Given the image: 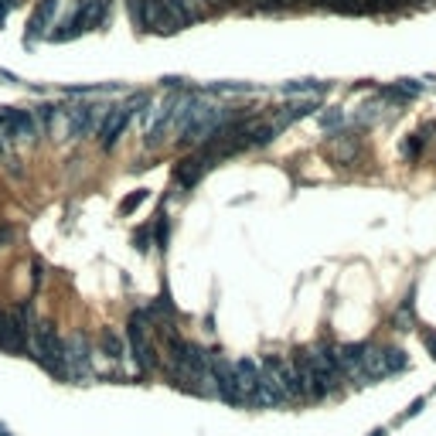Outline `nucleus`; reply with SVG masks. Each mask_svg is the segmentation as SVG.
Here are the masks:
<instances>
[{
    "label": "nucleus",
    "instance_id": "obj_7",
    "mask_svg": "<svg viewBox=\"0 0 436 436\" xmlns=\"http://www.w3.org/2000/svg\"><path fill=\"white\" fill-rule=\"evenodd\" d=\"M27 341L31 334L24 328H17V321L10 314L0 310V351H10V354H24L27 351Z\"/></svg>",
    "mask_w": 436,
    "mask_h": 436
},
{
    "label": "nucleus",
    "instance_id": "obj_23",
    "mask_svg": "<svg viewBox=\"0 0 436 436\" xmlns=\"http://www.w3.org/2000/svg\"><path fill=\"white\" fill-rule=\"evenodd\" d=\"M205 3H218V0H205Z\"/></svg>",
    "mask_w": 436,
    "mask_h": 436
},
{
    "label": "nucleus",
    "instance_id": "obj_22",
    "mask_svg": "<svg viewBox=\"0 0 436 436\" xmlns=\"http://www.w3.org/2000/svg\"><path fill=\"white\" fill-rule=\"evenodd\" d=\"M0 436H10V433H7V430H3V426H0Z\"/></svg>",
    "mask_w": 436,
    "mask_h": 436
},
{
    "label": "nucleus",
    "instance_id": "obj_15",
    "mask_svg": "<svg viewBox=\"0 0 436 436\" xmlns=\"http://www.w3.org/2000/svg\"><path fill=\"white\" fill-rule=\"evenodd\" d=\"M144 201H147V191L140 187V191H133V194H126V198L119 201V211H123V215H130V211H133V208H140Z\"/></svg>",
    "mask_w": 436,
    "mask_h": 436
},
{
    "label": "nucleus",
    "instance_id": "obj_3",
    "mask_svg": "<svg viewBox=\"0 0 436 436\" xmlns=\"http://www.w3.org/2000/svg\"><path fill=\"white\" fill-rule=\"evenodd\" d=\"M65 365H69V378H89L92 375V351H89L86 334L65 338Z\"/></svg>",
    "mask_w": 436,
    "mask_h": 436
},
{
    "label": "nucleus",
    "instance_id": "obj_13",
    "mask_svg": "<svg viewBox=\"0 0 436 436\" xmlns=\"http://www.w3.org/2000/svg\"><path fill=\"white\" fill-rule=\"evenodd\" d=\"M426 140H430V137H426L423 130H420V133H413V137H409V140L402 144V154H406L409 161H413V157H420V150L426 147Z\"/></svg>",
    "mask_w": 436,
    "mask_h": 436
},
{
    "label": "nucleus",
    "instance_id": "obj_8",
    "mask_svg": "<svg viewBox=\"0 0 436 436\" xmlns=\"http://www.w3.org/2000/svg\"><path fill=\"white\" fill-rule=\"evenodd\" d=\"M358 154H361V140L351 137V133H338V137L328 140V157H331L338 168H351V164L358 161Z\"/></svg>",
    "mask_w": 436,
    "mask_h": 436
},
{
    "label": "nucleus",
    "instance_id": "obj_11",
    "mask_svg": "<svg viewBox=\"0 0 436 436\" xmlns=\"http://www.w3.org/2000/svg\"><path fill=\"white\" fill-rule=\"evenodd\" d=\"M102 354H106L109 361H119V358L126 354L123 338H119V334H113V331H106V334H102Z\"/></svg>",
    "mask_w": 436,
    "mask_h": 436
},
{
    "label": "nucleus",
    "instance_id": "obj_14",
    "mask_svg": "<svg viewBox=\"0 0 436 436\" xmlns=\"http://www.w3.org/2000/svg\"><path fill=\"white\" fill-rule=\"evenodd\" d=\"M150 229H154V242L164 249V246H168V211H164V208L157 211V222H154Z\"/></svg>",
    "mask_w": 436,
    "mask_h": 436
},
{
    "label": "nucleus",
    "instance_id": "obj_21",
    "mask_svg": "<svg viewBox=\"0 0 436 436\" xmlns=\"http://www.w3.org/2000/svg\"><path fill=\"white\" fill-rule=\"evenodd\" d=\"M7 144H10V137H7V130L0 126V157H3V150H7Z\"/></svg>",
    "mask_w": 436,
    "mask_h": 436
},
{
    "label": "nucleus",
    "instance_id": "obj_5",
    "mask_svg": "<svg viewBox=\"0 0 436 436\" xmlns=\"http://www.w3.org/2000/svg\"><path fill=\"white\" fill-rule=\"evenodd\" d=\"M232 378H236V392H239V406L249 402L256 382H260V361L253 358H242V361H232Z\"/></svg>",
    "mask_w": 436,
    "mask_h": 436
},
{
    "label": "nucleus",
    "instance_id": "obj_4",
    "mask_svg": "<svg viewBox=\"0 0 436 436\" xmlns=\"http://www.w3.org/2000/svg\"><path fill=\"white\" fill-rule=\"evenodd\" d=\"M130 109L126 106H113L106 116H102V123H99V147L102 150H109V147H116V140L123 137V130H126V123H130Z\"/></svg>",
    "mask_w": 436,
    "mask_h": 436
},
{
    "label": "nucleus",
    "instance_id": "obj_17",
    "mask_svg": "<svg viewBox=\"0 0 436 436\" xmlns=\"http://www.w3.org/2000/svg\"><path fill=\"white\" fill-rule=\"evenodd\" d=\"M321 126H324V130H338V126H345V113H341V109H328V113H321Z\"/></svg>",
    "mask_w": 436,
    "mask_h": 436
},
{
    "label": "nucleus",
    "instance_id": "obj_6",
    "mask_svg": "<svg viewBox=\"0 0 436 436\" xmlns=\"http://www.w3.org/2000/svg\"><path fill=\"white\" fill-rule=\"evenodd\" d=\"M58 14V0H38V7L31 10V21H27V34L24 41H38V38H48V27Z\"/></svg>",
    "mask_w": 436,
    "mask_h": 436
},
{
    "label": "nucleus",
    "instance_id": "obj_1",
    "mask_svg": "<svg viewBox=\"0 0 436 436\" xmlns=\"http://www.w3.org/2000/svg\"><path fill=\"white\" fill-rule=\"evenodd\" d=\"M27 351L31 358L55 378L69 382V365H65V338H58L55 324L48 321H38L34 331H31V341H27Z\"/></svg>",
    "mask_w": 436,
    "mask_h": 436
},
{
    "label": "nucleus",
    "instance_id": "obj_20",
    "mask_svg": "<svg viewBox=\"0 0 436 436\" xmlns=\"http://www.w3.org/2000/svg\"><path fill=\"white\" fill-rule=\"evenodd\" d=\"M10 239H14V229H10V225H3V229H0V246H7Z\"/></svg>",
    "mask_w": 436,
    "mask_h": 436
},
{
    "label": "nucleus",
    "instance_id": "obj_18",
    "mask_svg": "<svg viewBox=\"0 0 436 436\" xmlns=\"http://www.w3.org/2000/svg\"><path fill=\"white\" fill-rule=\"evenodd\" d=\"M14 7H17V0H0V24L7 21V14H10Z\"/></svg>",
    "mask_w": 436,
    "mask_h": 436
},
{
    "label": "nucleus",
    "instance_id": "obj_2",
    "mask_svg": "<svg viewBox=\"0 0 436 436\" xmlns=\"http://www.w3.org/2000/svg\"><path fill=\"white\" fill-rule=\"evenodd\" d=\"M218 164V154H215V147H198L191 157H184L181 164L174 168V181L181 187H194L201 177L208 174L211 168Z\"/></svg>",
    "mask_w": 436,
    "mask_h": 436
},
{
    "label": "nucleus",
    "instance_id": "obj_19",
    "mask_svg": "<svg viewBox=\"0 0 436 436\" xmlns=\"http://www.w3.org/2000/svg\"><path fill=\"white\" fill-rule=\"evenodd\" d=\"M423 341H426V348H430V354L436 358V331H423Z\"/></svg>",
    "mask_w": 436,
    "mask_h": 436
},
{
    "label": "nucleus",
    "instance_id": "obj_16",
    "mask_svg": "<svg viewBox=\"0 0 436 436\" xmlns=\"http://www.w3.org/2000/svg\"><path fill=\"white\" fill-rule=\"evenodd\" d=\"M150 242H154V229H150V225H144L140 232H133V249H137V253H147Z\"/></svg>",
    "mask_w": 436,
    "mask_h": 436
},
{
    "label": "nucleus",
    "instance_id": "obj_10",
    "mask_svg": "<svg viewBox=\"0 0 436 436\" xmlns=\"http://www.w3.org/2000/svg\"><path fill=\"white\" fill-rule=\"evenodd\" d=\"M382 365H385V375H395V371H402V368L409 365V358H406V351L385 348L382 351Z\"/></svg>",
    "mask_w": 436,
    "mask_h": 436
},
{
    "label": "nucleus",
    "instance_id": "obj_12",
    "mask_svg": "<svg viewBox=\"0 0 436 436\" xmlns=\"http://www.w3.org/2000/svg\"><path fill=\"white\" fill-rule=\"evenodd\" d=\"M321 89H324V82L300 79V82H286V86H283V92H286V95H303V92H321Z\"/></svg>",
    "mask_w": 436,
    "mask_h": 436
},
{
    "label": "nucleus",
    "instance_id": "obj_9",
    "mask_svg": "<svg viewBox=\"0 0 436 436\" xmlns=\"http://www.w3.org/2000/svg\"><path fill=\"white\" fill-rule=\"evenodd\" d=\"M321 106H317V99H300V102H290L283 113H279V119L273 123L276 130H286L293 119H303V116H310V113H317Z\"/></svg>",
    "mask_w": 436,
    "mask_h": 436
}]
</instances>
